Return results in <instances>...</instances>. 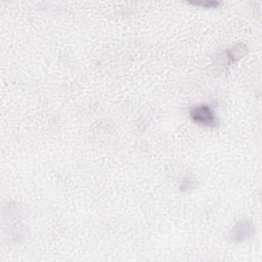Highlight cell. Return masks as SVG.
Returning a JSON list of instances; mask_svg holds the SVG:
<instances>
[{
    "instance_id": "6da1fadb",
    "label": "cell",
    "mask_w": 262,
    "mask_h": 262,
    "mask_svg": "<svg viewBox=\"0 0 262 262\" xmlns=\"http://www.w3.org/2000/svg\"><path fill=\"white\" fill-rule=\"evenodd\" d=\"M190 117L195 123L204 126L214 127L217 123L215 113L213 112L211 106L207 104L194 106L190 112Z\"/></svg>"
},
{
    "instance_id": "7a4b0ae2",
    "label": "cell",
    "mask_w": 262,
    "mask_h": 262,
    "mask_svg": "<svg viewBox=\"0 0 262 262\" xmlns=\"http://www.w3.org/2000/svg\"><path fill=\"white\" fill-rule=\"evenodd\" d=\"M253 231L252 224L248 221H242L237 223L230 231V237L234 241H243L248 238Z\"/></svg>"
},
{
    "instance_id": "3957f363",
    "label": "cell",
    "mask_w": 262,
    "mask_h": 262,
    "mask_svg": "<svg viewBox=\"0 0 262 262\" xmlns=\"http://www.w3.org/2000/svg\"><path fill=\"white\" fill-rule=\"evenodd\" d=\"M192 4H195V5H201L203 7H206V8H210V7H216L219 5V2H216V1H206V2H193Z\"/></svg>"
}]
</instances>
